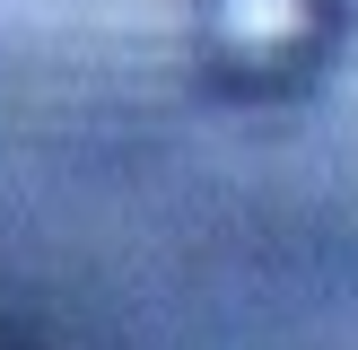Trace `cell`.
Segmentation results:
<instances>
[{
	"instance_id": "obj_1",
	"label": "cell",
	"mask_w": 358,
	"mask_h": 350,
	"mask_svg": "<svg viewBox=\"0 0 358 350\" xmlns=\"http://www.w3.org/2000/svg\"><path fill=\"white\" fill-rule=\"evenodd\" d=\"M227 27L245 44H280V35H297V0H227Z\"/></svg>"
}]
</instances>
